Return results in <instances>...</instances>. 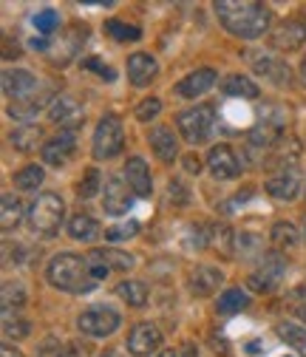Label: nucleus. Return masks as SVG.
<instances>
[{
	"instance_id": "nucleus-34",
	"label": "nucleus",
	"mask_w": 306,
	"mask_h": 357,
	"mask_svg": "<svg viewBox=\"0 0 306 357\" xmlns=\"http://www.w3.org/2000/svg\"><path fill=\"white\" fill-rule=\"evenodd\" d=\"M43 178H46V173H43L40 165H26L23 170L15 173V188H20V190H37L43 185Z\"/></svg>"
},
{
	"instance_id": "nucleus-19",
	"label": "nucleus",
	"mask_w": 306,
	"mask_h": 357,
	"mask_svg": "<svg viewBox=\"0 0 306 357\" xmlns=\"http://www.w3.org/2000/svg\"><path fill=\"white\" fill-rule=\"evenodd\" d=\"M130 207H134V196L122 185V178H108L102 193V210L108 215H125Z\"/></svg>"
},
{
	"instance_id": "nucleus-48",
	"label": "nucleus",
	"mask_w": 306,
	"mask_h": 357,
	"mask_svg": "<svg viewBox=\"0 0 306 357\" xmlns=\"http://www.w3.org/2000/svg\"><path fill=\"white\" fill-rule=\"evenodd\" d=\"M156 357H182V354H179L176 349H165V351H159Z\"/></svg>"
},
{
	"instance_id": "nucleus-35",
	"label": "nucleus",
	"mask_w": 306,
	"mask_h": 357,
	"mask_svg": "<svg viewBox=\"0 0 306 357\" xmlns=\"http://www.w3.org/2000/svg\"><path fill=\"white\" fill-rule=\"evenodd\" d=\"M105 34L114 37V40H119V43H128V40H139V37H142V29L111 17V20H105Z\"/></svg>"
},
{
	"instance_id": "nucleus-20",
	"label": "nucleus",
	"mask_w": 306,
	"mask_h": 357,
	"mask_svg": "<svg viewBox=\"0 0 306 357\" xmlns=\"http://www.w3.org/2000/svg\"><path fill=\"white\" fill-rule=\"evenodd\" d=\"M54 102V94H52V88L46 85L40 94H34V97H29V100H20V102H9V116L12 119H17V122H31V119H37V114L46 108V105H52Z\"/></svg>"
},
{
	"instance_id": "nucleus-32",
	"label": "nucleus",
	"mask_w": 306,
	"mask_h": 357,
	"mask_svg": "<svg viewBox=\"0 0 306 357\" xmlns=\"http://www.w3.org/2000/svg\"><path fill=\"white\" fill-rule=\"evenodd\" d=\"M94 258H100L105 266H108V270H130V266H134V255H130V252H122V250H94L91 252Z\"/></svg>"
},
{
	"instance_id": "nucleus-52",
	"label": "nucleus",
	"mask_w": 306,
	"mask_h": 357,
	"mask_svg": "<svg viewBox=\"0 0 306 357\" xmlns=\"http://www.w3.org/2000/svg\"><path fill=\"white\" fill-rule=\"evenodd\" d=\"M102 357H122V354H119V351H105Z\"/></svg>"
},
{
	"instance_id": "nucleus-38",
	"label": "nucleus",
	"mask_w": 306,
	"mask_h": 357,
	"mask_svg": "<svg viewBox=\"0 0 306 357\" xmlns=\"http://www.w3.org/2000/svg\"><path fill=\"white\" fill-rule=\"evenodd\" d=\"M270 238H273L278 247L292 250V247L298 244V230H295V225H289V221H275V225H273V233H270Z\"/></svg>"
},
{
	"instance_id": "nucleus-41",
	"label": "nucleus",
	"mask_w": 306,
	"mask_h": 357,
	"mask_svg": "<svg viewBox=\"0 0 306 357\" xmlns=\"http://www.w3.org/2000/svg\"><path fill=\"white\" fill-rule=\"evenodd\" d=\"M37 357H68V343H63L57 335H49L37 346Z\"/></svg>"
},
{
	"instance_id": "nucleus-36",
	"label": "nucleus",
	"mask_w": 306,
	"mask_h": 357,
	"mask_svg": "<svg viewBox=\"0 0 306 357\" xmlns=\"http://www.w3.org/2000/svg\"><path fill=\"white\" fill-rule=\"evenodd\" d=\"M100 182H102V178H100V170H97V167H89V170L82 173L79 185H77V196L85 199V202L94 199V196H100Z\"/></svg>"
},
{
	"instance_id": "nucleus-55",
	"label": "nucleus",
	"mask_w": 306,
	"mask_h": 357,
	"mask_svg": "<svg viewBox=\"0 0 306 357\" xmlns=\"http://www.w3.org/2000/svg\"><path fill=\"white\" fill-rule=\"evenodd\" d=\"M284 357H292V354H284Z\"/></svg>"
},
{
	"instance_id": "nucleus-37",
	"label": "nucleus",
	"mask_w": 306,
	"mask_h": 357,
	"mask_svg": "<svg viewBox=\"0 0 306 357\" xmlns=\"http://www.w3.org/2000/svg\"><path fill=\"white\" fill-rule=\"evenodd\" d=\"M31 332V324L20 312H3V335L6 337H26Z\"/></svg>"
},
{
	"instance_id": "nucleus-4",
	"label": "nucleus",
	"mask_w": 306,
	"mask_h": 357,
	"mask_svg": "<svg viewBox=\"0 0 306 357\" xmlns=\"http://www.w3.org/2000/svg\"><path fill=\"white\" fill-rule=\"evenodd\" d=\"M215 125V108L213 105H196L190 111H182L176 116V128L190 145H204Z\"/></svg>"
},
{
	"instance_id": "nucleus-40",
	"label": "nucleus",
	"mask_w": 306,
	"mask_h": 357,
	"mask_svg": "<svg viewBox=\"0 0 306 357\" xmlns=\"http://www.w3.org/2000/svg\"><path fill=\"white\" fill-rule=\"evenodd\" d=\"M31 23H34V29H37L43 37H49V34L57 31V26H60V15H57L54 9H40V12L31 17Z\"/></svg>"
},
{
	"instance_id": "nucleus-10",
	"label": "nucleus",
	"mask_w": 306,
	"mask_h": 357,
	"mask_svg": "<svg viewBox=\"0 0 306 357\" xmlns=\"http://www.w3.org/2000/svg\"><path fill=\"white\" fill-rule=\"evenodd\" d=\"M264 188H267L270 196H275V199H281V202H292V199H298V193H300V188H303L300 170H298L295 165H286V167H281L275 176L267 178Z\"/></svg>"
},
{
	"instance_id": "nucleus-54",
	"label": "nucleus",
	"mask_w": 306,
	"mask_h": 357,
	"mask_svg": "<svg viewBox=\"0 0 306 357\" xmlns=\"http://www.w3.org/2000/svg\"><path fill=\"white\" fill-rule=\"evenodd\" d=\"M303 236H306V221H303Z\"/></svg>"
},
{
	"instance_id": "nucleus-22",
	"label": "nucleus",
	"mask_w": 306,
	"mask_h": 357,
	"mask_svg": "<svg viewBox=\"0 0 306 357\" xmlns=\"http://www.w3.org/2000/svg\"><path fill=\"white\" fill-rule=\"evenodd\" d=\"M148 139H151L153 153H156L165 165L176 162V156H179V139H176V133H173L167 125H156V128H151Z\"/></svg>"
},
{
	"instance_id": "nucleus-11",
	"label": "nucleus",
	"mask_w": 306,
	"mask_h": 357,
	"mask_svg": "<svg viewBox=\"0 0 306 357\" xmlns=\"http://www.w3.org/2000/svg\"><path fill=\"white\" fill-rule=\"evenodd\" d=\"M284 137V119H273L264 116L261 122H255L247 133V148L250 151H270L278 145V139Z\"/></svg>"
},
{
	"instance_id": "nucleus-42",
	"label": "nucleus",
	"mask_w": 306,
	"mask_h": 357,
	"mask_svg": "<svg viewBox=\"0 0 306 357\" xmlns=\"http://www.w3.org/2000/svg\"><path fill=\"white\" fill-rule=\"evenodd\" d=\"M139 233V225L137 221H122V225H114L105 230V241H128Z\"/></svg>"
},
{
	"instance_id": "nucleus-39",
	"label": "nucleus",
	"mask_w": 306,
	"mask_h": 357,
	"mask_svg": "<svg viewBox=\"0 0 306 357\" xmlns=\"http://www.w3.org/2000/svg\"><path fill=\"white\" fill-rule=\"evenodd\" d=\"M278 335H281L289 346H295L298 351H303V357H306V326H298V324H278Z\"/></svg>"
},
{
	"instance_id": "nucleus-3",
	"label": "nucleus",
	"mask_w": 306,
	"mask_h": 357,
	"mask_svg": "<svg viewBox=\"0 0 306 357\" xmlns=\"http://www.w3.org/2000/svg\"><path fill=\"white\" fill-rule=\"evenodd\" d=\"M29 227L40 236H54L66 218V202L57 193H40L29 204Z\"/></svg>"
},
{
	"instance_id": "nucleus-14",
	"label": "nucleus",
	"mask_w": 306,
	"mask_h": 357,
	"mask_svg": "<svg viewBox=\"0 0 306 357\" xmlns=\"http://www.w3.org/2000/svg\"><path fill=\"white\" fill-rule=\"evenodd\" d=\"M303 43H306V23L303 20H286L270 31V46L278 52H298Z\"/></svg>"
},
{
	"instance_id": "nucleus-2",
	"label": "nucleus",
	"mask_w": 306,
	"mask_h": 357,
	"mask_svg": "<svg viewBox=\"0 0 306 357\" xmlns=\"http://www.w3.org/2000/svg\"><path fill=\"white\" fill-rule=\"evenodd\" d=\"M46 278L54 289L68 292V295H89L97 289V278L91 273V261L82 258L77 252H60L49 261L46 266Z\"/></svg>"
},
{
	"instance_id": "nucleus-47",
	"label": "nucleus",
	"mask_w": 306,
	"mask_h": 357,
	"mask_svg": "<svg viewBox=\"0 0 306 357\" xmlns=\"http://www.w3.org/2000/svg\"><path fill=\"white\" fill-rule=\"evenodd\" d=\"M68 357H89V351L79 349V343H68Z\"/></svg>"
},
{
	"instance_id": "nucleus-51",
	"label": "nucleus",
	"mask_w": 306,
	"mask_h": 357,
	"mask_svg": "<svg viewBox=\"0 0 306 357\" xmlns=\"http://www.w3.org/2000/svg\"><path fill=\"white\" fill-rule=\"evenodd\" d=\"M182 357H196V349L193 346H185V354Z\"/></svg>"
},
{
	"instance_id": "nucleus-6",
	"label": "nucleus",
	"mask_w": 306,
	"mask_h": 357,
	"mask_svg": "<svg viewBox=\"0 0 306 357\" xmlns=\"http://www.w3.org/2000/svg\"><path fill=\"white\" fill-rule=\"evenodd\" d=\"M122 318L119 312L111 309V306H89L82 312V315L77 318V326L82 335L89 337H111L116 329H119Z\"/></svg>"
},
{
	"instance_id": "nucleus-21",
	"label": "nucleus",
	"mask_w": 306,
	"mask_h": 357,
	"mask_svg": "<svg viewBox=\"0 0 306 357\" xmlns=\"http://www.w3.org/2000/svg\"><path fill=\"white\" fill-rule=\"evenodd\" d=\"M215 79H218V74H215L213 68H196V71H190V74L176 85V94L185 97V100H196V97H201V94L210 91V88L215 85Z\"/></svg>"
},
{
	"instance_id": "nucleus-27",
	"label": "nucleus",
	"mask_w": 306,
	"mask_h": 357,
	"mask_svg": "<svg viewBox=\"0 0 306 357\" xmlns=\"http://www.w3.org/2000/svg\"><path fill=\"white\" fill-rule=\"evenodd\" d=\"M20 215H23V207H20L17 196H12V193L0 196V227H3L6 233L15 230L20 225Z\"/></svg>"
},
{
	"instance_id": "nucleus-25",
	"label": "nucleus",
	"mask_w": 306,
	"mask_h": 357,
	"mask_svg": "<svg viewBox=\"0 0 306 357\" xmlns=\"http://www.w3.org/2000/svg\"><path fill=\"white\" fill-rule=\"evenodd\" d=\"M222 91L227 97H241V100H255L261 91H258V82H252L250 77L244 74H230L224 82H222Z\"/></svg>"
},
{
	"instance_id": "nucleus-12",
	"label": "nucleus",
	"mask_w": 306,
	"mask_h": 357,
	"mask_svg": "<svg viewBox=\"0 0 306 357\" xmlns=\"http://www.w3.org/2000/svg\"><path fill=\"white\" fill-rule=\"evenodd\" d=\"M74 151H77L74 130H60L57 137H52L49 142H43L40 156H43V162L52 165V167H63V165H68V159L74 156Z\"/></svg>"
},
{
	"instance_id": "nucleus-49",
	"label": "nucleus",
	"mask_w": 306,
	"mask_h": 357,
	"mask_svg": "<svg viewBox=\"0 0 306 357\" xmlns=\"http://www.w3.org/2000/svg\"><path fill=\"white\" fill-rule=\"evenodd\" d=\"M295 315H298V318H300V321L306 324V303H300V306L295 309Z\"/></svg>"
},
{
	"instance_id": "nucleus-31",
	"label": "nucleus",
	"mask_w": 306,
	"mask_h": 357,
	"mask_svg": "<svg viewBox=\"0 0 306 357\" xmlns=\"http://www.w3.org/2000/svg\"><path fill=\"white\" fill-rule=\"evenodd\" d=\"M40 139H43V130L34 128V125H23V128H17V130L12 133V145H15V151H20V153H31Z\"/></svg>"
},
{
	"instance_id": "nucleus-8",
	"label": "nucleus",
	"mask_w": 306,
	"mask_h": 357,
	"mask_svg": "<svg viewBox=\"0 0 306 357\" xmlns=\"http://www.w3.org/2000/svg\"><path fill=\"white\" fill-rule=\"evenodd\" d=\"M43 85L31 71L26 68H6L3 71V94L9 97V102H20V100H29L34 94L43 91Z\"/></svg>"
},
{
	"instance_id": "nucleus-23",
	"label": "nucleus",
	"mask_w": 306,
	"mask_h": 357,
	"mask_svg": "<svg viewBox=\"0 0 306 357\" xmlns=\"http://www.w3.org/2000/svg\"><path fill=\"white\" fill-rule=\"evenodd\" d=\"M156 74H159V63H156L151 54L137 52V54H130V57H128V79L134 82L137 88L151 85V82L156 79Z\"/></svg>"
},
{
	"instance_id": "nucleus-18",
	"label": "nucleus",
	"mask_w": 306,
	"mask_h": 357,
	"mask_svg": "<svg viewBox=\"0 0 306 357\" xmlns=\"http://www.w3.org/2000/svg\"><path fill=\"white\" fill-rule=\"evenodd\" d=\"M125 178H128V188L134 190V196H139V199H151V193H153V182H151V170H148V165H145V159H139V156H130L128 162H125Z\"/></svg>"
},
{
	"instance_id": "nucleus-30",
	"label": "nucleus",
	"mask_w": 306,
	"mask_h": 357,
	"mask_svg": "<svg viewBox=\"0 0 306 357\" xmlns=\"http://www.w3.org/2000/svg\"><path fill=\"white\" fill-rule=\"evenodd\" d=\"M210 247L222 255V258H230L233 255V230L227 225H210Z\"/></svg>"
},
{
	"instance_id": "nucleus-46",
	"label": "nucleus",
	"mask_w": 306,
	"mask_h": 357,
	"mask_svg": "<svg viewBox=\"0 0 306 357\" xmlns=\"http://www.w3.org/2000/svg\"><path fill=\"white\" fill-rule=\"evenodd\" d=\"M0 357H26L20 349H15V346H9V343H3V349H0Z\"/></svg>"
},
{
	"instance_id": "nucleus-33",
	"label": "nucleus",
	"mask_w": 306,
	"mask_h": 357,
	"mask_svg": "<svg viewBox=\"0 0 306 357\" xmlns=\"http://www.w3.org/2000/svg\"><path fill=\"white\" fill-rule=\"evenodd\" d=\"M116 292L128 306H145L148 303V287L142 281H122L116 287Z\"/></svg>"
},
{
	"instance_id": "nucleus-24",
	"label": "nucleus",
	"mask_w": 306,
	"mask_h": 357,
	"mask_svg": "<svg viewBox=\"0 0 306 357\" xmlns=\"http://www.w3.org/2000/svg\"><path fill=\"white\" fill-rule=\"evenodd\" d=\"M252 68L258 77H264L267 82L273 85H289L292 82V71L284 60H275V57H258L252 60Z\"/></svg>"
},
{
	"instance_id": "nucleus-26",
	"label": "nucleus",
	"mask_w": 306,
	"mask_h": 357,
	"mask_svg": "<svg viewBox=\"0 0 306 357\" xmlns=\"http://www.w3.org/2000/svg\"><path fill=\"white\" fill-rule=\"evenodd\" d=\"M68 233L77 241H94L100 236V225H97V218H91L89 213H77L74 218H68Z\"/></svg>"
},
{
	"instance_id": "nucleus-29",
	"label": "nucleus",
	"mask_w": 306,
	"mask_h": 357,
	"mask_svg": "<svg viewBox=\"0 0 306 357\" xmlns=\"http://www.w3.org/2000/svg\"><path fill=\"white\" fill-rule=\"evenodd\" d=\"M247 306H250V295L238 287H230L218 295V312H222V315H233V312H241Z\"/></svg>"
},
{
	"instance_id": "nucleus-5",
	"label": "nucleus",
	"mask_w": 306,
	"mask_h": 357,
	"mask_svg": "<svg viewBox=\"0 0 306 357\" xmlns=\"http://www.w3.org/2000/svg\"><path fill=\"white\" fill-rule=\"evenodd\" d=\"M125 148V128L116 114H105L94 130V159H114Z\"/></svg>"
},
{
	"instance_id": "nucleus-50",
	"label": "nucleus",
	"mask_w": 306,
	"mask_h": 357,
	"mask_svg": "<svg viewBox=\"0 0 306 357\" xmlns=\"http://www.w3.org/2000/svg\"><path fill=\"white\" fill-rule=\"evenodd\" d=\"M188 170H196L199 173V159H188Z\"/></svg>"
},
{
	"instance_id": "nucleus-7",
	"label": "nucleus",
	"mask_w": 306,
	"mask_h": 357,
	"mask_svg": "<svg viewBox=\"0 0 306 357\" xmlns=\"http://www.w3.org/2000/svg\"><path fill=\"white\" fill-rule=\"evenodd\" d=\"M284 275H286V261H284V255H278V252H264V258H261V264H258V270L250 275L247 284H250L255 292H273L275 287H281Z\"/></svg>"
},
{
	"instance_id": "nucleus-15",
	"label": "nucleus",
	"mask_w": 306,
	"mask_h": 357,
	"mask_svg": "<svg viewBox=\"0 0 306 357\" xmlns=\"http://www.w3.org/2000/svg\"><path fill=\"white\" fill-rule=\"evenodd\" d=\"M85 40H89V29L79 26V23L68 26V29H66V34L57 40V46L52 49V60H54L57 66H66L68 60H74V57H77V52L85 46Z\"/></svg>"
},
{
	"instance_id": "nucleus-43",
	"label": "nucleus",
	"mask_w": 306,
	"mask_h": 357,
	"mask_svg": "<svg viewBox=\"0 0 306 357\" xmlns=\"http://www.w3.org/2000/svg\"><path fill=\"white\" fill-rule=\"evenodd\" d=\"M159 111H162V100H156V97L142 100L139 108H137V119H139V122H151V119L159 116Z\"/></svg>"
},
{
	"instance_id": "nucleus-53",
	"label": "nucleus",
	"mask_w": 306,
	"mask_h": 357,
	"mask_svg": "<svg viewBox=\"0 0 306 357\" xmlns=\"http://www.w3.org/2000/svg\"><path fill=\"white\" fill-rule=\"evenodd\" d=\"M300 74H303V85H306V60H303V68H300Z\"/></svg>"
},
{
	"instance_id": "nucleus-45",
	"label": "nucleus",
	"mask_w": 306,
	"mask_h": 357,
	"mask_svg": "<svg viewBox=\"0 0 306 357\" xmlns=\"http://www.w3.org/2000/svg\"><path fill=\"white\" fill-rule=\"evenodd\" d=\"M167 193H170V202H176V204H188L190 199V193H188V188L182 185V182H170V188H167Z\"/></svg>"
},
{
	"instance_id": "nucleus-28",
	"label": "nucleus",
	"mask_w": 306,
	"mask_h": 357,
	"mask_svg": "<svg viewBox=\"0 0 306 357\" xmlns=\"http://www.w3.org/2000/svg\"><path fill=\"white\" fill-rule=\"evenodd\" d=\"M0 303H3V312H20L26 303V287L20 281H3V287H0Z\"/></svg>"
},
{
	"instance_id": "nucleus-44",
	"label": "nucleus",
	"mask_w": 306,
	"mask_h": 357,
	"mask_svg": "<svg viewBox=\"0 0 306 357\" xmlns=\"http://www.w3.org/2000/svg\"><path fill=\"white\" fill-rule=\"evenodd\" d=\"M82 66H85V68H91V71H97V74H100V77H105V79H116V71H114V68H108V66H102V63H100V57H85V60H82Z\"/></svg>"
},
{
	"instance_id": "nucleus-9",
	"label": "nucleus",
	"mask_w": 306,
	"mask_h": 357,
	"mask_svg": "<svg viewBox=\"0 0 306 357\" xmlns=\"http://www.w3.org/2000/svg\"><path fill=\"white\" fill-rule=\"evenodd\" d=\"M159 349H162V332H159L156 324L142 321L128 332V351L134 357H151Z\"/></svg>"
},
{
	"instance_id": "nucleus-1",
	"label": "nucleus",
	"mask_w": 306,
	"mask_h": 357,
	"mask_svg": "<svg viewBox=\"0 0 306 357\" xmlns=\"http://www.w3.org/2000/svg\"><path fill=\"white\" fill-rule=\"evenodd\" d=\"M213 9L230 34L244 40L264 37L273 23V12L264 3H255V0H215Z\"/></svg>"
},
{
	"instance_id": "nucleus-13",
	"label": "nucleus",
	"mask_w": 306,
	"mask_h": 357,
	"mask_svg": "<svg viewBox=\"0 0 306 357\" xmlns=\"http://www.w3.org/2000/svg\"><path fill=\"white\" fill-rule=\"evenodd\" d=\"M49 116H52V122L60 125L63 130H74V128L85 119V111H82V105L77 102V97H71V94H57L54 102H52V108H49Z\"/></svg>"
},
{
	"instance_id": "nucleus-17",
	"label": "nucleus",
	"mask_w": 306,
	"mask_h": 357,
	"mask_svg": "<svg viewBox=\"0 0 306 357\" xmlns=\"http://www.w3.org/2000/svg\"><path fill=\"white\" fill-rule=\"evenodd\" d=\"M207 167L215 178H236L241 173V162L230 145H215L207 153Z\"/></svg>"
},
{
	"instance_id": "nucleus-16",
	"label": "nucleus",
	"mask_w": 306,
	"mask_h": 357,
	"mask_svg": "<svg viewBox=\"0 0 306 357\" xmlns=\"http://www.w3.org/2000/svg\"><path fill=\"white\" fill-rule=\"evenodd\" d=\"M222 284H224V273L213 264H199L196 270L188 275V287L196 298H210Z\"/></svg>"
}]
</instances>
